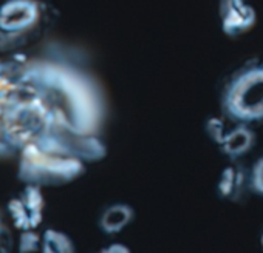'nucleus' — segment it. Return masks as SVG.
Segmentation results:
<instances>
[{"instance_id": "1", "label": "nucleus", "mask_w": 263, "mask_h": 253, "mask_svg": "<svg viewBox=\"0 0 263 253\" xmlns=\"http://www.w3.org/2000/svg\"><path fill=\"white\" fill-rule=\"evenodd\" d=\"M25 51L0 56V159H14L27 144L53 133L81 135L25 74Z\"/></svg>"}, {"instance_id": "2", "label": "nucleus", "mask_w": 263, "mask_h": 253, "mask_svg": "<svg viewBox=\"0 0 263 253\" xmlns=\"http://www.w3.org/2000/svg\"><path fill=\"white\" fill-rule=\"evenodd\" d=\"M56 19L48 0H0V54L28 51Z\"/></svg>"}, {"instance_id": "3", "label": "nucleus", "mask_w": 263, "mask_h": 253, "mask_svg": "<svg viewBox=\"0 0 263 253\" xmlns=\"http://www.w3.org/2000/svg\"><path fill=\"white\" fill-rule=\"evenodd\" d=\"M221 110L234 122H263V60H254L237 70L221 96Z\"/></svg>"}, {"instance_id": "4", "label": "nucleus", "mask_w": 263, "mask_h": 253, "mask_svg": "<svg viewBox=\"0 0 263 253\" xmlns=\"http://www.w3.org/2000/svg\"><path fill=\"white\" fill-rule=\"evenodd\" d=\"M42 188L44 187L41 185L25 184V187L8 201L7 213L14 228L21 231L37 230V227L44 222L47 202Z\"/></svg>"}, {"instance_id": "5", "label": "nucleus", "mask_w": 263, "mask_h": 253, "mask_svg": "<svg viewBox=\"0 0 263 253\" xmlns=\"http://www.w3.org/2000/svg\"><path fill=\"white\" fill-rule=\"evenodd\" d=\"M218 16L221 31L228 37H240L246 34L257 22V13L249 0H220Z\"/></svg>"}, {"instance_id": "6", "label": "nucleus", "mask_w": 263, "mask_h": 253, "mask_svg": "<svg viewBox=\"0 0 263 253\" xmlns=\"http://www.w3.org/2000/svg\"><path fill=\"white\" fill-rule=\"evenodd\" d=\"M255 144V135L246 123H238L234 130L224 135L223 142L220 144L221 153L229 159H238L246 155Z\"/></svg>"}, {"instance_id": "7", "label": "nucleus", "mask_w": 263, "mask_h": 253, "mask_svg": "<svg viewBox=\"0 0 263 253\" xmlns=\"http://www.w3.org/2000/svg\"><path fill=\"white\" fill-rule=\"evenodd\" d=\"M134 215L135 213L132 207L125 204H115L102 213L99 219V227L107 235L119 233L122 228H125L132 222Z\"/></svg>"}, {"instance_id": "8", "label": "nucleus", "mask_w": 263, "mask_h": 253, "mask_svg": "<svg viewBox=\"0 0 263 253\" xmlns=\"http://www.w3.org/2000/svg\"><path fill=\"white\" fill-rule=\"evenodd\" d=\"M245 187V173L240 167L231 165L223 170L218 181V195L223 199L237 201Z\"/></svg>"}, {"instance_id": "9", "label": "nucleus", "mask_w": 263, "mask_h": 253, "mask_svg": "<svg viewBox=\"0 0 263 253\" xmlns=\"http://www.w3.org/2000/svg\"><path fill=\"white\" fill-rule=\"evenodd\" d=\"M41 250L44 253H71L74 251V244L73 241L62 231L54 230V228H47L42 235V244Z\"/></svg>"}, {"instance_id": "10", "label": "nucleus", "mask_w": 263, "mask_h": 253, "mask_svg": "<svg viewBox=\"0 0 263 253\" xmlns=\"http://www.w3.org/2000/svg\"><path fill=\"white\" fill-rule=\"evenodd\" d=\"M10 225L11 221L7 213V208L0 205V253L13 251L14 248V236Z\"/></svg>"}, {"instance_id": "11", "label": "nucleus", "mask_w": 263, "mask_h": 253, "mask_svg": "<svg viewBox=\"0 0 263 253\" xmlns=\"http://www.w3.org/2000/svg\"><path fill=\"white\" fill-rule=\"evenodd\" d=\"M41 244H42V236L36 231V230H25L21 235L19 239V251H37L41 250Z\"/></svg>"}, {"instance_id": "12", "label": "nucleus", "mask_w": 263, "mask_h": 253, "mask_svg": "<svg viewBox=\"0 0 263 253\" xmlns=\"http://www.w3.org/2000/svg\"><path fill=\"white\" fill-rule=\"evenodd\" d=\"M206 130H208L211 139H214L217 144H221V142H223L226 132H224V129H223V120H221L220 117H212V119H209L208 123H206Z\"/></svg>"}, {"instance_id": "13", "label": "nucleus", "mask_w": 263, "mask_h": 253, "mask_svg": "<svg viewBox=\"0 0 263 253\" xmlns=\"http://www.w3.org/2000/svg\"><path fill=\"white\" fill-rule=\"evenodd\" d=\"M251 188L255 193L263 195V156L252 167V172H251Z\"/></svg>"}, {"instance_id": "14", "label": "nucleus", "mask_w": 263, "mask_h": 253, "mask_svg": "<svg viewBox=\"0 0 263 253\" xmlns=\"http://www.w3.org/2000/svg\"><path fill=\"white\" fill-rule=\"evenodd\" d=\"M101 251H102V253H128L130 250H128V247L124 245V244H111V245L102 248Z\"/></svg>"}, {"instance_id": "15", "label": "nucleus", "mask_w": 263, "mask_h": 253, "mask_svg": "<svg viewBox=\"0 0 263 253\" xmlns=\"http://www.w3.org/2000/svg\"><path fill=\"white\" fill-rule=\"evenodd\" d=\"M261 247H263V235H261Z\"/></svg>"}]
</instances>
